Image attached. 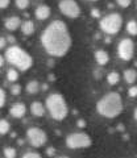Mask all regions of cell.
Here are the masks:
<instances>
[{
  "mask_svg": "<svg viewBox=\"0 0 137 158\" xmlns=\"http://www.w3.org/2000/svg\"><path fill=\"white\" fill-rule=\"evenodd\" d=\"M41 44L52 57H63L71 48V36L67 25L61 20H54L41 34Z\"/></svg>",
  "mask_w": 137,
  "mask_h": 158,
  "instance_id": "1",
  "label": "cell"
},
{
  "mask_svg": "<svg viewBox=\"0 0 137 158\" xmlns=\"http://www.w3.org/2000/svg\"><path fill=\"white\" fill-rule=\"evenodd\" d=\"M96 111L99 115L114 118L117 117L123 112V100H121L120 94L117 92H110L104 95L96 104Z\"/></svg>",
  "mask_w": 137,
  "mask_h": 158,
  "instance_id": "2",
  "label": "cell"
},
{
  "mask_svg": "<svg viewBox=\"0 0 137 158\" xmlns=\"http://www.w3.org/2000/svg\"><path fill=\"white\" fill-rule=\"evenodd\" d=\"M4 59L9 65L15 66L21 71H27L28 69H31L33 66V58L31 57V54L16 45H12L11 48L7 49Z\"/></svg>",
  "mask_w": 137,
  "mask_h": 158,
  "instance_id": "3",
  "label": "cell"
},
{
  "mask_svg": "<svg viewBox=\"0 0 137 158\" xmlns=\"http://www.w3.org/2000/svg\"><path fill=\"white\" fill-rule=\"evenodd\" d=\"M46 110L54 120H63L68 113V107L61 94H50L46 98Z\"/></svg>",
  "mask_w": 137,
  "mask_h": 158,
  "instance_id": "4",
  "label": "cell"
},
{
  "mask_svg": "<svg viewBox=\"0 0 137 158\" xmlns=\"http://www.w3.org/2000/svg\"><path fill=\"white\" fill-rule=\"evenodd\" d=\"M99 27L102 32L107 34H116L120 32L121 27H123V17L120 13H110L100 19Z\"/></svg>",
  "mask_w": 137,
  "mask_h": 158,
  "instance_id": "5",
  "label": "cell"
},
{
  "mask_svg": "<svg viewBox=\"0 0 137 158\" xmlns=\"http://www.w3.org/2000/svg\"><path fill=\"white\" fill-rule=\"evenodd\" d=\"M91 137L86 133H71L66 137V146L70 149H83L91 146Z\"/></svg>",
  "mask_w": 137,
  "mask_h": 158,
  "instance_id": "6",
  "label": "cell"
},
{
  "mask_svg": "<svg viewBox=\"0 0 137 158\" xmlns=\"http://www.w3.org/2000/svg\"><path fill=\"white\" fill-rule=\"evenodd\" d=\"M27 140L33 148H41L48 142V135L41 128L33 127L27 131Z\"/></svg>",
  "mask_w": 137,
  "mask_h": 158,
  "instance_id": "7",
  "label": "cell"
},
{
  "mask_svg": "<svg viewBox=\"0 0 137 158\" xmlns=\"http://www.w3.org/2000/svg\"><path fill=\"white\" fill-rule=\"evenodd\" d=\"M58 7L65 16L70 19H77L81 15V7L78 6L75 0H61Z\"/></svg>",
  "mask_w": 137,
  "mask_h": 158,
  "instance_id": "8",
  "label": "cell"
},
{
  "mask_svg": "<svg viewBox=\"0 0 137 158\" xmlns=\"http://www.w3.org/2000/svg\"><path fill=\"white\" fill-rule=\"evenodd\" d=\"M117 53L123 61H131L135 53V44L131 38H123L117 46Z\"/></svg>",
  "mask_w": 137,
  "mask_h": 158,
  "instance_id": "9",
  "label": "cell"
},
{
  "mask_svg": "<svg viewBox=\"0 0 137 158\" xmlns=\"http://www.w3.org/2000/svg\"><path fill=\"white\" fill-rule=\"evenodd\" d=\"M25 113H27V107L24 103H15L11 107V110H9V115L15 118H21L25 116Z\"/></svg>",
  "mask_w": 137,
  "mask_h": 158,
  "instance_id": "10",
  "label": "cell"
},
{
  "mask_svg": "<svg viewBox=\"0 0 137 158\" xmlns=\"http://www.w3.org/2000/svg\"><path fill=\"white\" fill-rule=\"evenodd\" d=\"M21 25V19L17 17V16H12V17H8L6 21H4V27H6V29H8V31H17L19 28H20Z\"/></svg>",
  "mask_w": 137,
  "mask_h": 158,
  "instance_id": "11",
  "label": "cell"
},
{
  "mask_svg": "<svg viewBox=\"0 0 137 158\" xmlns=\"http://www.w3.org/2000/svg\"><path fill=\"white\" fill-rule=\"evenodd\" d=\"M50 13H52V9L49 8L48 6H38L36 8V11H34V16H36L37 20H41V21H44V20L49 19Z\"/></svg>",
  "mask_w": 137,
  "mask_h": 158,
  "instance_id": "12",
  "label": "cell"
},
{
  "mask_svg": "<svg viewBox=\"0 0 137 158\" xmlns=\"http://www.w3.org/2000/svg\"><path fill=\"white\" fill-rule=\"evenodd\" d=\"M94 57H95V61L98 65H100V66H104L108 63L110 61V56H108V53H107L106 50H96L95 54H94Z\"/></svg>",
  "mask_w": 137,
  "mask_h": 158,
  "instance_id": "13",
  "label": "cell"
},
{
  "mask_svg": "<svg viewBox=\"0 0 137 158\" xmlns=\"http://www.w3.org/2000/svg\"><path fill=\"white\" fill-rule=\"evenodd\" d=\"M31 112H32L33 116L42 117L44 115H45V107H44L42 103H40V102H34L31 106Z\"/></svg>",
  "mask_w": 137,
  "mask_h": 158,
  "instance_id": "14",
  "label": "cell"
},
{
  "mask_svg": "<svg viewBox=\"0 0 137 158\" xmlns=\"http://www.w3.org/2000/svg\"><path fill=\"white\" fill-rule=\"evenodd\" d=\"M21 32L25 34V36H31V34H33L34 33V24H33V21H31V20H27V21H24V23H21Z\"/></svg>",
  "mask_w": 137,
  "mask_h": 158,
  "instance_id": "15",
  "label": "cell"
},
{
  "mask_svg": "<svg viewBox=\"0 0 137 158\" xmlns=\"http://www.w3.org/2000/svg\"><path fill=\"white\" fill-rule=\"evenodd\" d=\"M137 79V73L135 69H128V70L124 71V81L129 85H133Z\"/></svg>",
  "mask_w": 137,
  "mask_h": 158,
  "instance_id": "16",
  "label": "cell"
},
{
  "mask_svg": "<svg viewBox=\"0 0 137 158\" xmlns=\"http://www.w3.org/2000/svg\"><path fill=\"white\" fill-rule=\"evenodd\" d=\"M38 91H40V83L37 81H31L27 85V92L31 94V95H36Z\"/></svg>",
  "mask_w": 137,
  "mask_h": 158,
  "instance_id": "17",
  "label": "cell"
},
{
  "mask_svg": "<svg viewBox=\"0 0 137 158\" xmlns=\"http://www.w3.org/2000/svg\"><path fill=\"white\" fill-rule=\"evenodd\" d=\"M119 81H120V75L116 71H112V73H110L108 75H107V82H108V85H111V86L117 85Z\"/></svg>",
  "mask_w": 137,
  "mask_h": 158,
  "instance_id": "18",
  "label": "cell"
},
{
  "mask_svg": "<svg viewBox=\"0 0 137 158\" xmlns=\"http://www.w3.org/2000/svg\"><path fill=\"white\" fill-rule=\"evenodd\" d=\"M11 129V125H9V123L6 120V118H0V136H4L7 135Z\"/></svg>",
  "mask_w": 137,
  "mask_h": 158,
  "instance_id": "19",
  "label": "cell"
},
{
  "mask_svg": "<svg viewBox=\"0 0 137 158\" xmlns=\"http://www.w3.org/2000/svg\"><path fill=\"white\" fill-rule=\"evenodd\" d=\"M127 32H128L131 36H136L137 34V23L135 20H131V21L127 24Z\"/></svg>",
  "mask_w": 137,
  "mask_h": 158,
  "instance_id": "20",
  "label": "cell"
},
{
  "mask_svg": "<svg viewBox=\"0 0 137 158\" xmlns=\"http://www.w3.org/2000/svg\"><path fill=\"white\" fill-rule=\"evenodd\" d=\"M7 79L9 82H16L19 79V71L15 70V69H9L7 71Z\"/></svg>",
  "mask_w": 137,
  "mask_h": 158,
  "instance_id": "21",
  "label": "cell"
},
{
  "mask_svg": "<svg viewBox=\"0 0 137 158\" xmlns=\"http://www.w3.org/2000/svg\"><path fill=\"white\" fill-rule=\"evenodd\" d=\"M4 157L6 158H16V149L15 148H11V146H7V148H4Z\"/></svg>",
  "mask_w": 137,
  "mask_h": 158,
  "instance_id": "22",
  "label": "cell"
},
{
  "mask_svg": "<svg viewBox=\"0 0 137 158\" xmlns=\"http://www.w3.org/2000/svg\"><path fill=\"white\" fill-rule=\"evenodd\" d=\"M16 7L19 9H25L29 6V0H16Z\"/></svg>",
  "mask_w": 137,
  "mask_h": 158,
  "instance_id": "23",
  "label": "cell"
},
{
  "mask_svg": "<svg viewBox=\"0 0 137 158\" xmlns=\"http://www.w3.org/2000/svg\"><path fill=\"white\" fill-rule=\"evenodd\" d=\"M6 100H7L6 92H4L3 88H0V108L4 107V104H6Z\"/></svg>",
  "mask_w": 137,
  "mask_h": 158,
  "instance_id": "24",
  "label": "cell"
},
{
  "mask_svg": "<svg viewBox=\"0 0 137 158\" xmlns=\"http://www.w3.org/2000/svg\"><path fill=\"white\" fill-rule=\"evenodd\" d=\"M23 158H42V157L36 152H27L23 156Z\"/></svg>",
  "mask_w": 137,
  "mask_h": 158,
  "instance_id": "25",
  "label": "cell"
},
{
  "mask_svg": "<svg viewBox=\"0 0 137 158\" xmlns=\"http://www.w3.org/2000/svg\"><path fill=\"white\" fill-rule=\"evenodd\" d=\"M20 92H21V86H20V85H13V86L11 87V94H12V95L16 96V95H19Z\"/></svg>",
  "mask_w": 137,
  "mask_h": 158,
  "instance_id": "26",
  "label": "cell"
},
{
  "mask_svg": "<svg viewBox=\"0 0 137 158\" xmlns=\"http://www.w3.org/2000/svg\"><path fill=\"white\" fill-rule=\"evenodd\" d=\"M116 3L119 4L121 8H128L131 6V0H116Z\"/></svg>",
  "mask_w": 137,
  "mask_h": 158,
  "instance_id": "27",
  "label": "cell"
},
{
  "mask_svg": "<svg viewBox=\"0 0 137 158\" xmlns=\"http://www.w3.org/2000/svg\"><path fill=\"white\" fill-rule=\"evenodd\" d=\"M128 94H129V96H131V98H135V96L137 95V87H136V86H132V87L129 88Z\"/></svg>",
  "mask_w": 137,
  "mask_h": 158,
  "instance_id": "28",
  "label": "cell"
},
{
  "mask_svg": "<svg viewBox=\"0 0 137 158\" xmlns=\"http://www.w3.org/2000/svg\"><path fill=\"white\" fill-rule=\"evenodd\" d=\"M9 2L11 0H0V9H6L9 6Z\"/></svg>",
  "mask_w": 137,
  "mask_h": 158,
  "instance_id": "29",
  "label": "cell"
},
{
  "mask_svg": "<svg viewBox=\"0 0 137 158\" xmlns=\"http://www.w3.org/2000/svg\"><path fill=\"white\" fill-rule=\"evenodd\" d=\"M46 154H48V157H53L56 154V149H54V148H48V149H46Z\"/></svg>",
  "mask_w": 137,
  "mask_h": 158,
  "instance_id": "30",
  "label": "cell"
},
{
  "mask_svg": "<svg viewBox=\"0 0 137 158\" xmlns=\"http://www.w3.org/2000/svg\"><path fill=\"white\" fill-rule=\"evenodd\" d=\"M6 46H7V40L4 38V37H0V50L4 49Z\"/></svg>",
  "mask_w": 137,
  "mask_h": 158,
  "instance_id": "31",
  "label": "cell"
},
{
  "mask_svg": "<svg viewBox=\"0 0 137 158\" xmlns=\"http://www.w3.org/2000/svg\"><path fill=\"white\" fill-rule=\"evenodd\" d=\"M91 16L92 17H95V19H98V17H100V12H99V9H92L91 11Z\"/></svg>",
  "mask_w": 137,
  "mask_h": 158,
  "instance_id": "32",
  "label": "cell"
},
{
  "mask_svg": "<svg viewBox=\"0 0 137 158\" xmlns=\"http://www.w3.org/2000/svg\"><path fill=\"white\" fill-rule=\"evenodd\" d=\"M6 40H7V42H9V44H13L15 42L13 36H8V38H6Z\"/></svg>",
  "mask_w": 137,
  "mask_h": 158,
  "instance_id": "33",
  "label": "cell"
},
{
  "mask_svg": "<svg viewBox=\"0 0 137 158\" xmlns=\"http://www.w3.org/2000/svg\"><path fill=\"white\" fill-rule=\"evenodd\" d=\"M4 62H6V59H4V57H3V56H0V67H2V66L4 65Z\"/></svg>",
  "mask_w": 137,
  "mask_h": 158,
  "instance_id": "34",
  "label": "cell"
},
{
  "mask_svg": "<svg viewBox=\"0 0 137 158\" xmlns=\"http://www.w3.org/2000/svg\"><path fill=\"white\" fill-rule=\"evenodd\" d=\"M78 125H79V127H86V123L83 120H79V121H78Z\"/></svg>",
  "mask_w": 137,
  "mask_h": 158,
  "instance_id": "35",
  "label": "cell"
},
{
  "mask_svg": "<svg viewBox=\"0 0 137 158\" xmlns=\"http://www.w3.org/2000/svg\"><path fill=\"white\" fill-rule=\"evenodd\" d=\"M56 158H68V157H66V156H61V157H56Z\"/></svg>",
  "mask_w": 137,
  "mask_h": 158,
  "instance_id": "36",
  "label": "cell"
},
{
  "mask_svg": "<svg viewBox=\"0 0 137 158\" xmlns=\"http://www.w3.org/2000/svg\"><path fill=\"white\" fill-rule=\"evenodd\" d=\"M90 2H98V0H90Z\"/></svg>",
  "mask_w": 137,
  "mask_h": 158,
  "instance_id": "37",
  "label": "cell"
}]
</instances>
